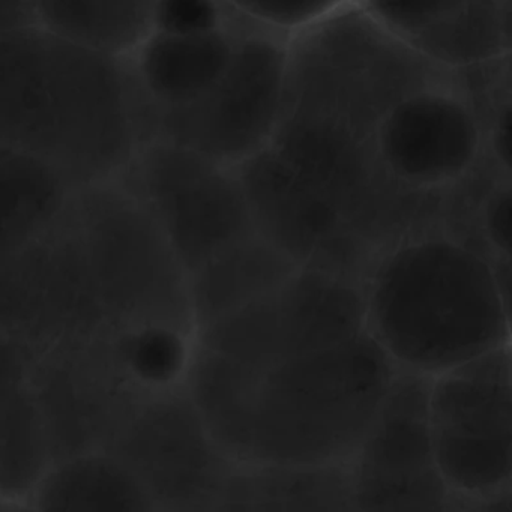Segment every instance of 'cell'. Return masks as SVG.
<instances>
[{
  "label": "cell",
  "instance_id": "cell-1",
  "mask_svg": "<svg viewBox=\"0 0 512 512\" xmlns=\"http://www.w3.org/2000/svg\"><path fill=\"white\" fill-rule=\"evenodd\" d=\"M397 371L365 331L274 361H241L194 344L182 388L233 463L316 466L349 460Z\"/></svg>",
  "mask_w": 512,
  "mask_h": 512
},
{
  "label": "cell",
  "instance_id": "cell-2",
  "mask_svg": "<svg viewBox=\"0 0 512 512\" xmlns=\"http://www.w3.org/2000/svg\"><path fill=\"white\" fill-rule=\"evenodd\" d=\"M149 140L127 59L40 23L0 31V146L49 164L77 191L116 181Z\"/></svg>",
  "mask_w": 512,
  "mask_h": 512
},
{
  "label": "cell",
  "instance_id": "cell-3",
  "mask_svg": "<svg viewBox=\"0 0 512 512\" xmlns=\"http://www.w3.org/2000/svg\"><path fill=\"white\" fill-rule=\"evenodd\" d=\"M451 71L347 5L290 35L269 148L311 184L376 169L374 134L389 110Z\"/></svg>",
  "mask_w": 512,
  "mask_h": 512
},
{
  "label": "cell",
  "instance_id": "cell-4",
  "mask_svg": "<svg viewBox=\"0 0 512 512\" xmlns=\"http://www.w3.org/2000/svg\"><path fill=\"white\" fill-rule=\"evenodd\" d=\"M362 290L365 332L398 370L434 377L511 344L491 260L439 221L382 251Z\"/></svg>",
  "mask_w": 512,
  "mask_h": 512
},
{
  "label": "cell",
  "instance_id": "cell-5",
  "mask_svg": "<svg viewBox=\"0 0 512 512\" xmlns=\"http://www.w3.org/2000/svg\"><path fill=\"white\" fill-rule=\"evenodd\" d=\"M65 220L110 334L163 325L196 337L190 274L157 221L118 181L74 191Z\"/></svg>",
  "mask_w": 512,
  "mask_h": 512
},
{
  "label": "cell",
  "instance_id": "cell-6",
  "mask_svg": "<svg viewBox=\"0 0 512 512\" xmlns=\"http://www.w3.org/2000/svg\"><path fill=\"white\" fill-rule=\"evenodd\" d=\"M511 344L431 377L428 430L454 500H511Z\"/></svg>",
  "mask_w": 512,
  "mask_h": 512
},
{
  "label": "cell",
  "instance_id": "cell-7",
  "mask_svg": "<svg viewBox=\"0 0 512 512\" xmlns=\"http://www.w3.org/2000/svg\"><path fill=\"white\" fill-rule=\"evenodd\" d=\"M287 41L250 23L226 73L191 103L155 115L152 139L232 169L268 148L280 118Z\"/></svg>",
  "mask_w": 512,
  "mask_h": 512
},
{
  "label": "cell",
  "instance_id": "cell-8",
  "mask_svg": "<svg viewBox=\"0 0 512 512\" xmlns=\"http://www.w3.org/2000/svg\"><path fill=\"white\" fill-rule=\"evenodd\" d=\"M116 181L151 214L188 274L254 232L236 169L152 139Z\"/></svg>",
  "mask_w": 512,
  "mask_h": 512
},
{
  "label": "cell",
  "instance_id": "cell-9",
  "mask_svg": "<svg viewBox=\"0 0 512 512\" xmlns=\"http://www.w3.org/2000/svg\"><path fill=\"white\" fill-rule=\"evenodd\" d=\"M365 331L362 283L301 266L268 295L199 329L197 347L241 361L331 349Z\"/></svg>",
  "mask_w": 512,
  "mask_h": 512
},
{
  "label": "cell",
  "instance_id": "cell-10",
  "mask_svg": "<svg viewBox=\"0 0 512 512\" xmlns=\"http://www.w3.org/2000/svg\"><path fill=\"white\" fill-rule=\"evenodd\" d=\"M107 449L139 479L155 509H217L236 464L206 430L182 386L139 392Z\"/></svg>",
  "mask_w": 512,
  "mask_h": 512
},
{
  "label": "cell",
  "instance_id": "cell-11",
  "mask_svg": "<svg viewBox=\"0 0 512 512\" xmlns=\"http://www.w3.org/2000/svg\"><path fill=\"white\" fill-rule=\"evenodd\" d=\"M430 376L398 370L379 412L347 460L350 505L358 511L452 508L428 430Z\"/></svg>",
  "mask_w": 512,
  "mask_h": 512
},
{
  "label": "cell",
  "instance_id": "cell-12",
  "mask_svg": "<svg viewBox=\"0 0 512 512\" xmlns=\"http://www.w3.org/2000/svg\"><path fill=\"white\" fill-rule=\"evenodd\" d=\"M0 331L40 353L110 334L65 214L43 238L0 257Z\"/></svg>",
  "mask_w": 512,
  "mask_h": 512
},
{
  "label": "cell",
  "instance_id": "cell-13",
  "mask_svg": "<svg viewBox=\"0 0 512 512\" xmlns=\"http://www.w3.org/2000/svg\"><path fill=\"white\" fill-rule=\"evenodd\" d=\"M373 154L392 181L419 193L469 176L485 160V139L460 71L398 101L377 127Z\"/></svg>",
  "mask_w": 512,
  "mask_h": 512
},
{
  "label": "cell",
  "instance_id": "cell-14",
  "mask_svg": "<svg viewBox=\"0 0 512 512\" xmlns=\"http://www.w3.org/2000/svg\"><path fill=\"white\" fill-rule=\"evenodd\" d=\"M251 223L299 266L361 281L379 254L350 232L328 200L271 148L236 167Z\"/></svg>",
  "mask_w": 512,
  "mask_h": 512
},
{
  "label": "cell",
  "instance_id": "cell-15",
  "mask_svg": "<svg viewBox=\"0 0 512 512\" xmlns=\"http://www.w3.org/2000/svg\"><path fill=\"white\" fill-rule=\"evenodd\" d=\"M109 335L58 344L38 355L29 388L46 424L53 461L106 448L139 394L122 374Z\"/></svg>",
  "mask_w": 512,
  "mask_h": 512
},
{
  "label": "cell",
  "instance_id": "cell-16",
  "mask_svg": "<svg viewBox=\"0 0 512 512\" xmlns=\"http://www.w3.org/2000/svg\"><path fill=\"white\" fill-rule=\"evenodd\" d=\"M427 61L461 71L511 55L512 0H352Z\"/></svg>",
  "mask_w": 512,
  "mask_h": 512
},
{
  "label": "cell",
  "instance_id": "cell-17",
  "mask_svg": "<svg viewBox=\"0 0 512 512\" xmlns=\"http://www.w3.org/2000/svg\"><path fill=\"white\" fill-rule=\"evenodd\" d=\"M248 25L236 16L202 34L151 32L125 58L145 101L149 127L155 115L191 103L226 73Z\"/></svg>",
  "mask_w": 512,
  "mask_h": 512
},
{
  "label": "cell",
  "instance_id": "cell-18",
  "mask_svg": "<svg viewBox=\"0 0 512 512\" xmlns=\"http://www.w3.org/2000/svg\"><path fill=\"white\" fill-rule=\"evenodd\" d=\"M301 266L254 230L190 275L196 332L268 295Z\"/></svg>",
  "mask_w": 512,
  "mask_h": 512
},
{
  "label": "cell",
  "instance_id": "cell-19",
  "mask_svg": "<svg viewBox=\"0 0 512 512\" xmlns=\"http://www.w3.org/2000/svg\"><path fill=\"white\" fill-rule=\"evenodd\" d=\"M37 511H157L124 461L107 448L50 464L25 502Z\"/></svg>",
  "mask_w": 512,
  "mask_h": 512
},
{
  "label": "cell",
  "instance_id": "cell-20",
  "mask_svg": "<svg viewBox=\"0 0 512 512\" xmlns=\"http://www.w3.org/2000/svg\"><path fill=\"white\" fill-rule=\"evenodd\" d=\"M217 509L332 511L352 509L346 463L242 466L227 479Z\"/></svg>",
  "mask_w": 512,
  "mask_h": 512
},
{
  "label": "cell",
  "instance_id": "cell-21",
  "mask_svg": "<svg viewBox=\"0 0 512 512\" xmlns=\"http://www.w3.org/2000/svg\"><path fill=\"white\" fill-rule=\"evenodd\" d=\"M74 190L49 164L0 146V257L50 232Z\"/></svg>",
  "mask_w": 512,
  "mask_h": 512
},
{
  "label": "cell",
  "instance_id": "cell-22",
  "mask_svg": "<svg viewBox=\"0 0 512 512\" xmlns=\"http://www.w3.org/2000/svg\"><path fill=\"white\" fill-rule=\"evenodd\" d=\"M158 0H38L40 25L83 46L127 58L152 32Z\"/></svg>",
  "mask_w": 512,
  "mask_h": 512
},
{
  "label": "cell",
  "instance_id": "cell-23",
  "mask_svg": "<svg viewBox=\"0 0 512 512\" xmlns=\"http://www.w3.org/2000/svg\"><path fill=\"white\" fill-rule=\"evenodd\" d=\"M52 463L46 424L28 385L0 409V502L25 506Z\"/></svg>",
  "mask_w": 512,
  "mask_h": 512
},
{
  "label": "cell",
  "instance_id": "cell-24",
  "mask_svg": "<svg viewBox=\"0 0 512 512\" xmlns=\"http://www.w3.org/2000/svg\"><path fill=\"white\" fill-rule=\"evenodd\" d=\"M113 356L136 391L179 388L194 350V337L176 328L143 325L109 335Z\"/></svg>",
  "mask_w": 512,
  "mask_h": 512
},
{
  "label": "cell",
  "instance_id": "cell-25",
  "mask_svg": "<svg viewBox=\"0 0 512 512\" xmlns=\"http://www.w3.org/2000/svg\"><path fill=\"white\" fill-rule=\"evenodd\" d=\"M224 4L253 25L290 37L322 22L352 0H224Z\"/></svg>",
  "mask_w": 512,
  "mask_h": 512
},
{
  "label": "cell",
  "instance_id": "cell-26",
  "mask_svg": "<svg viewBox=\"0 0 512 512\" xmlns=\"http://www.w3.org/2000/svg\"><path fill=\"white\" fill-rule=\"evenodd\" d=\"M236 16L224 0H158L152 32L202 34L227 25Z\"/></svg>",
  "mask_w": 512,
  "mask_h": 512
},
{
  "label": "cell",
  "instance_id": "cell-27",
  "mask_svg": "<svg viewBox=\"0 0 512 512\" xmlns=\"http://www.w3.org/2000/svg\"><path fill=\"white\" fill-rule=\"evenodd\" d=\"M38 355L25 341L0 331V409L29 385Z\"/></svg>",
  "mask_w": 512,
  "mask_h": 512
},
{
  "label": "cell",
  "instance_id": "cell-28",
  "mask_svg": "<svg viewBox=\"0 0 512 512\" xmlns=\"http://www.w3.org/2000/svg\"><path fill=\"white\" fill-rule=\"evenodd\" d=\"M38 23V0H0V31Z\"/></svg>",
  "mask_w": 512,
  "mask_h": 512
}]
</instances>
